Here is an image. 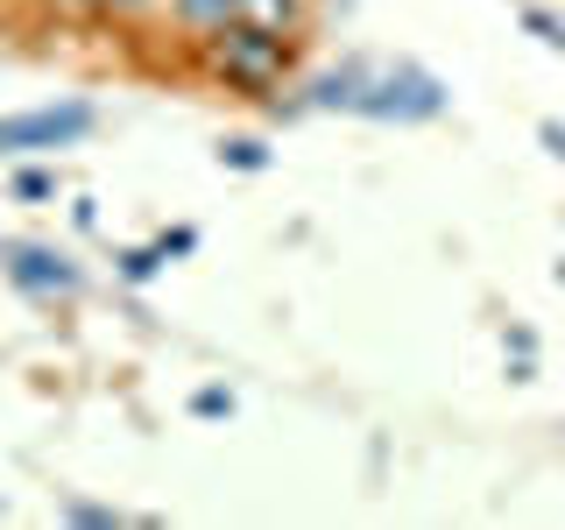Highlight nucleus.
<instances>
[{
  "mask_svg": "<svg viewBox=\"0 0 565 530\" xmlns=\"http://www.w3.org/2000/svg\"><path fill=\"white\" fill-rule=\"evenodd\" d=\"M199 57L205 71L226 85V93H241V99H276V85L290 78V64H297V35H276V29H255V22H226V29H212L199 35Z\"/></svg>",
  "mask_w": 565,
  "mask_h": 530,
  "instance_id": "nucleus-1",
  "label": "nucleus"
},
{
  "mask_svg": "<svg viewBox=\"0 0 565 530\" xmlns=\"http://www.w3.org/2000/svg\"><path fill=\"white\" fill-rule=\"evenodd\" d=\"M99 128V114L85 99H64V106H29V114H8L0 120V156H57L71 141H85Z\"/></svg>",
  "mask_w": 565,
  "mask_h": 530,
  "instance_id": "nucleus-2",
  "label": "nucleus"
},
{
  "mask_svg": "<svg viewBox=\"0 0 565 530\" xmlns=\"http://www.w3.org/2000/svg\"><path fill=\"white\" fill-rule=\"evenodd\" d=\"M361 114H367V120H431V114H446V85H438L424 64H388V71H367Z\"/></svg>",
  "mask_w": 565,
  "mask_h": 530,
  "instance_id": "nucleus-3",
  "label": "nucleus"
},
{
  "mask_svg": "<svg viewBox=\"0 0 565 530\" xmlns=\"http://www.w3.org/2000/svg\"><path fill=\"white\" fill-rule=\"evenodd\" d=\"M8 283L35 305H64V297H78V269H71V255H57L50 241H14L8 247Z\"/></svg>",
  "mask_w": 565,
  "mask_h": 530,
  "instance_id": "nucleus-4",
  "label": "nucleus"
},
{
  "mask_svg": "<svg viewBox=\"0 0 565 530\" xmlns=\"http://www.w3.org/2000/svg\"><path fill=\"white\" fill-rule=\"evenodd\" d=\"M367 71L375 64H340V71H318V78L305 85V106H318V114H361V93H367Z\"/></svg>",
  "mask_w": 565,
  "mask_h": 530,
  "instance_id": "nucleus-5",
  "label": "nucleus"
},
{
  "mask_svg": "<svg viewBox=\"0 0 565 530\" xmlns=\"http://www.w3.org/2000/svg\"><path fill=\"white\" fill-rule=\"evenodd\" d=\"M241 14V0H170V22L184 29V35H212V29H226Z\"/></svg>",
  "mask_w": 565,
  "mask_h": 530,
  "instance_id": "nucleus-6",
  "label": "nucleus"
},
{
  "mask_svg": "<svg viewBox=\"0 0 565 530\" xmlns=\"http://www.w3.org/2000/svg\"><path fill=\"white\" fill-rule=\"evenodd\" d=\"M241 22L276 29V35H297V29H305V0H241Z\"/></svg>",
  "mask_w": 565,
  "mask_h": 530,
  "instance_id": "nucleus-7",
  "label": "nucleus"
},
{
  "mask_svg": "<svg viewBox=\"0 0 565 530\" xmlns=\"http://www.w3.org/2000/svg\"><path fill=\"white\" fill-rule=\"evenodd\" d=\"M220 163H234V170H269V149H262L255 135H234V141H220Z\"/></svg>",
  "mask_w": 565,
  "mask_h": 530,
  "instance_id": "nucleus-8",
  "label": "nucleus"
},
{
  "mask_svg": "<svg viewBox=\"0 0 565 530\" xmlns=\"http://www.w3.org/2000/svg\"><path fill=\"white\" fill-rule=\"evenodd\" d=\"M64 523H85V530H120L128 517H120V509H106V502H64Z\"/></svg>",
  "mask_w": 565,
  "mask_h": 530,
  "instance_id": "nucleus-9",
  "label": "nucleus"
},
{
  "mask_svg": "<svg viewBox=\"0 0 565 530\" xmlns=\"http://www.w3.org/2000/svg\"><path fill=\"white\" fill-rule=\"evenodd\" d=\"M14 199H29V205L57 199V170H14Z\"/></svg>",
  "mask_w": 565,
  "mask_h": 530,
  "instance_id": "nucleus-10",
  "label": "nucleus"
},
{
  "mask_svg": "<svg viewBox=\"0 0 565 530\" xmlns=\"http://www.w3.org/2000/svg\"><path fill=\"white\" fill-rule=\"evenodd\" d=\"M191 411L199 417H234V389H220V382H205L199 396H191Z\"/></svg>",
  "mask_w": 565,
  "mask_h": 530,
  "instance_id": "nucleus-11",
  "label": "nucleus"
},
{
  "mask_svg": "<svg viewBox=\"0 0 565 530\" xmlns=\"http://www.w3.org/2000/svg\"><path fill=\"white\" fill-rule=\"evenodd\" d=\"M156 262H163V247H128V255H120V276H128V283H149Z\"/></svg>",
  "mask_w": 565,
  "mask_h": 530,
  "instance_id": "nucleus-12",
  "label": "nucleus"
},
{
  "mask_svg": "<svg viewBox=\"0 0 565 530\" xmlns=\"http://www.w3.org/2000/svg\"><path fill=\"white\" fill-rule=\"evenodd\" d=\"M523 29H530V35H544V43H558V29H565V22H558L552 8H523Z\"/></svg>",
  "mask_w": 565,
  "mask_h": 530,
  "instance_id": "nucleus-13",
  "label": "nucleus"
},
{
  "mask_svg": "<svg viewBox=\"0 0 565 530\" xmlns=\"http://www.w3.org/2000/svg\"><path fill=\"white\" fill-rule=\"evenodd\" d=\"M156 247H163V262H170V255H191V247H199V226H170Z\"/></svg>",
  "mask_w": 565,
  "mask_h": 530,
  "instance_id": "nucleus-14",
  "label": "nucleus"
},
{
  "mask_svg": "<svg viewBox=\"0 0 565 530\" xmlns=\"http://www.w3.org/2000/svg\"><path fill=\"white\" fill-rule=\"evenodd\" d=\"M57 22H78V14H99V0H43Z\"/></svg>",
  "mask_w": 565,
  "mask_h": 530,
  "instance_id": "nucleus-15",
  "label": "nucleus"
},
{
  "mask_svg": "<svg viewBox=\"0 0 565 530\" xmlns=\"http://www.w3.org/2000/svg\"><path fill=\"white\" fill-rule=\"evenodd\" d=\"M537 135H544V149H552V156H558V163H565V128H558V120H544V128H537Z\"/></svg>",
  "mask_w": 565,
  "mask_h": 530,
  "instance_id": "nucleus-16",
  "label": "nucleus"
},
{
  "mask_svg": "<svg viewBox=\"0 0 565 530\" xmlns=\"http://www.w3.org/2000/svg\"><path fill=\"white\" fill-rule=\"evenodd\" d=\"M149 0H99V14H141Z\"/></svg>",
  "mask_w": 565,
  "mask_h": 530,
  "instance_id": "nucleus-17",
  "label": "nucleus"
},
{
  "mask_svg": "<svg viewBox=\"0 0 565 530\" xmlns=\"http://www.w3.org/2000/svg\"><path fill=\"white\" fill-rule=\"evenodd\" d=\"M552 50H558V57H565V29H558V43H552Z\"/></svg>",
  "mask_w": 565,
  "mask_h": 530,
  "instance_id": "nucleus-18",
  "label": "nucleus"
},
{
  "mask_svg": "<svg viewBox=\"0 0 565 530\" xmlns=\"http://www.w3.org/2000/svg\"><path fill=\"white\" fill-rule=\"evenodd\" d=\"M558 283H565V262H558Z\"/></svg>",
  "mask_w": 565,
  "mask_h": 530,
  "instance_id": "nucleus-19",
  "label": "nucleus"
}]
</instances>
